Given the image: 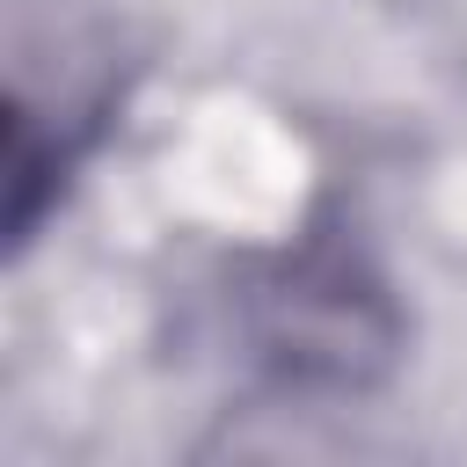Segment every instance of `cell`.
Wrapping results in <instances>:
<instances>
[{
    "label": "cell",
    "instance_id": "cell-1",
    "mask_svg": "<svg viewBox=\"0 0 467 467\" xmlns=\"http://www.w3.org/2000/svg\"><path fill=\"white\" fill-rule=\"evenodd\" d=\"M241 365L292 401L379 394L409 350V314L343 219H314L285 248L255 255L226 292Z\"/></svg>",
    "mask_w": 467,
    "mask_h": 467
},
{
    "label": "cell",
    "instance_id": "cell-2",
    "mask_svg": "<svg viewBox=\"0 0 467 467\" xmlns=\"http://www.w3.org/2000/svg\"><path fill=\"white\" fill-rule=\"evenodd\" d=\"M124 95H131V58L117 22L73 7H58L51 22L15 15V58H7V248L15 255L36 241L44 212L66 197L80 161L109 139Z\"/></svg>",
    "mask_w": 467,
    "mask_h": 467
}]
</instances>
